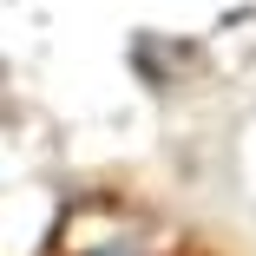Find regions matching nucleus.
Returning <instances> with one entry per match:
<instances>
[{
    "label": "nucleus",
    "mask_w": 256,
    "mask_h": 256,
    "mask_svg": "<svg viewBox=\"0 0 256 256\" xmlns=\"http://www.w3.org/2000/svg\"><path fill=\"white\" fill-rule=\"evenodd\" d=\"M86 256H138L132 243H98V250H86Z\"/></svg>",
    "instance_id": "obj_1"
}]
</instances>
